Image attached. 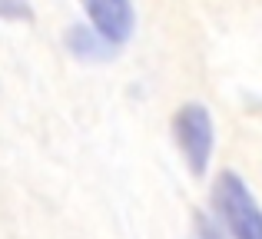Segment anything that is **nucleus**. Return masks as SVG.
Returning <instances> with one entry per match:
<instances>
[{
    "label": "nucleus",
    "instance_id": "nucleus-2",
    "mask_svg": "<svg viewBox=\"0 0 262 239\" xmlns=\"http://www.w3.org/2000/svg\"><path fill=\"white\" fill-rule=\"evenodd\" d=\"M173 140L183 153L186 166H189L192 176H206V166L212 160V143H216V133H212V117L203 103H186L176 110L173 117Z\"/></svg>",
    "mask_w": 262,
    "mask_h": 239
},
{
    "label": "nucleus",
    "instance_id": "nucleus-3",
    "mask_svg": "<svg viewBox=\"0 0 262 239\" xmlns=\"http://www.w3.org/2000/svg\"><path fill=\"white\" fill-rule=\"evenodd\" d=\"M80 4L90 17V27L103 40H110L113 47L129 40V33H133V4L129 0H80Z\"/></svg>",
    "mask_w": 262,
    "mask_h": 239
},
{
    "label": "nucleus",
    "instance_id": "nucleus-6",
    "mask_svg": "<svg viewBox=\"0 0 262 239\" xmlns=\"http://www.w3.org/2000/svg\"><path fill=\"white\" fill-rule=\"evenodd\" d=\"M203 239H219V236H216V233H212V229H209V226H203Z\"/></svg>",
    "mask_w": 262,
    "mask_h": 239
},
{
    "label": "nucleus",
    "instance_id": "nucleus-4",
    "mask_svg": "<svg viewBox=\"0 0 262 239\" xmlns=\"http://www.w3.org/2000/svg\"><path fill=\"white\" fill-rule=\"evenodd\" d=\"M67 50H70L73 57H80V60L96 63V60H110L116 47L110 44V40H103L90 24H77V27L67 30Z\"/></svg>",
    "mask_w": 262,
    "mask_h": 239
},
{
    "label": "nucleus",
    "instance_id": "nucleus-1",
    "mask_svg": "<svg viewBox=\"0 0 262 239\" xmlns=\"http://www.w3.org/2000/svg\"><path fill=\"white\" fill-rule=\"evenodd\" d=\"M212 209L232 239H262V206L232 169H223L212 183Z\"/></svg>",
    "mask_w": 262,
    "mask_h": 239
},
{
    "label": "nucleus",
    "instance_id": "nucleus-5",
    "mask_svg": "<svg viewBox=\"0 0 262 239\" xmlns=\"http://www.w3.org/2000/svg\"><path fill=\"white\" fill-rule=\"evenodd\" d=\"M0 20H10V24H30V20H33L30 0H0Z\"/></svg>",
    "mask_w": 262,
    "mask_h": 239
}]
</instances>
